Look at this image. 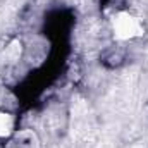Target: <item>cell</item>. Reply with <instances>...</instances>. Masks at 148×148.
I'll return each mask as SVG.
<instances>
[{
	"label": "cell",
	"instance_id": "cell-1",
	"mask_svg": "<svg viewBox=\"0 0 148 148\" xmlns=\"http://www.w3.org/2000/svg\"><path fill=\"white\" fill-rule=\"evenodd\" d=\"M140 26L127 16H121V19H117L115 23V33L119 38H127L133 33H140Z\"/></svg>",
	"mask_w": 148,
	"mask_h": 148
},
{
	"label": "cell",
	"instance_id": "cell-2",
	"mask_svg": "<svg viewBox=\"0 0 148 148\" xmlns=\"http://www.w3.org/2000/svg\"><path fill=\"white\" fill-rule=\"evenodd\" d=\"M10 126H12L10 117H9V115H5V114H0V136L7 134V133H9V129H10Z\"/></svg>",
	"mask_w": 148,
	"mask_h": 148
}]
</instances>
